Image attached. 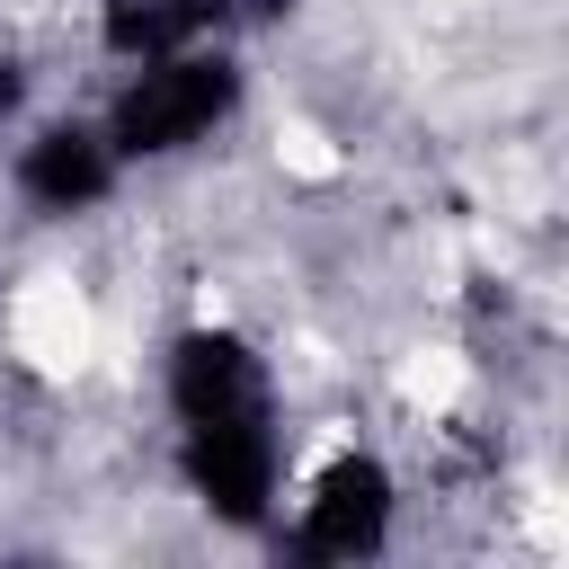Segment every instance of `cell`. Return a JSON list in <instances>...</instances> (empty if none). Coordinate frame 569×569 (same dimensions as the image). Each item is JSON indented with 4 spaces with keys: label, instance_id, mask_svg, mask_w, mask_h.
I'll use <instances>...</instances> for the list:
<instances>
[{
    "label": "cell",
    "instance_id": "1",
    "mask_svg": "<svg viewBox=\"0 0 569 569\" xmlns=\"http://www.w3.org/2000/svg\"><path fill=\"white\" fill-rule=\"evenodd\" d=\"M240 107V62L222 44H187L160 62H124V89L107 98V142L116 160H178L196 142H213Z\"/></svg>",
    "mask_w": 569,
    "mask_h": 569
},
{
    "label": "cell",
    "instance_id": "2",
    "mask_svg": "<svg viewBox=\"0 0 569 569\" xmlns=\"http://www.w3.org/2000/svg\"><path fill=\"white\" fill-rule=\"evenodd\" d=\"M178 471L187 489L222 516V525H258L284 489V436H276V409H240V418H204V427H178Z\"/></svg>",
    "mask_w": 569,
    "mask_h": 569
},
{
    "label": "cell",
    "instance_id": "3",
    "mask_svg": "<svg viewBox=\"0 0 569 569\" xmlns=\"http://www.w3.org/2000/svg\"><path fill=\"white\" fill-rule=\"evenodd\" d=\"M391 507H400L391 471L373 453H338L311 480V498L293 507V551L302 560H373L391 542Z\"/></svg>",
    "mask_w": 569,
    "mask_h": 569
},
{
    "label": "cell",
    "instance_id": "4",
    "mask_svg": "<svg viewBox=\"0 0 569 569\" xmlns=\"http://www.w3.org/2000/svg\"><path fill=\"white\" fill-rule=\"evenodd\" d=\"M9 178H18V196H27L36 213L62 222V213H98V204L124 187V160H116V142H107V124L53 116V124H36V133L18 142Z\"/></svg>",
    "mask_w": 569,
    "mask_h": 569
},
{
    "label": "cell",
    "instance_id": "5",
    "mask_svg": "<svg viewBox=\"0 0 569 569\" xmlns=\"http://www.w3.org/2000/svg\"><path fill=\"white\" fill-rule=\"evenodd\" d=\"M240 409H276V382H267V356L240 338V329H178L169 338V418L178 427H204V418H240Z\"/></svg>",
    "mask_w": 569,
    "mask_h": 569
},
{
    "label": "cell",
    "instance_id": "6",
    "mask_svg": "<svg viewBox=\"0 0 569 569\" xmlns=\"http://www.w3.org/2000/svg\"><path fill=\"white\" fill-rule=\"evenodd\" d=\"M240 0H98V44L116 62H160L187 44H222Z\"/></svg>",
    "mask_w": 569,
    "mask_h": 569
}]
</instances>
